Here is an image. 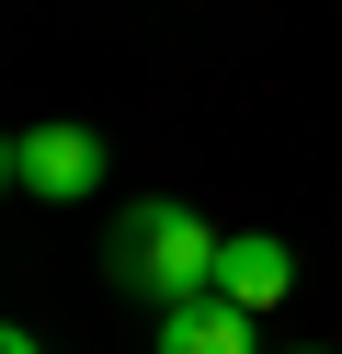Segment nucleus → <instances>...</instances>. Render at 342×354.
I'll return each instance as SVG.
<instances>
[{
	"label": "nucleus",
	"mask_w": 342,
	"mask_h": 354,
	"mask_svg": "<svg viewBox=\"0 0 342 354\" xmlns=\"http://www.w3.org/2000/svg\"><path fill=\"white\" fill-rule=\"evenodd\" d=\"M103 263H114V286H126V297L182 308V297H205V286H217V229H205L194 206H171V194H149V206L114 217Z\"/></svg>",
	"instance_id": "f257e3e1"
},
{
	"label": "nucleus",
	"mask_w": 342,
	"mask_h": 354,
	"mask_svg": "<svg viewBox=\"0 0 342 354\" xmlns=\"http://www.w3.org/2000/svg\"><path fill=\"white\" fill-rule=\"evenodd\" d=\"M0 183L35 194V206H80V194L103 183V138H91V126H12Z\"/></svg>",
	"instance_id": "f03ea898"
},
{
	"label": "nucleus",
	"mask_w": 342,
	"mask_h": 354,
	"mask_svg": "<svg viewBox=\"0 0 342 354\" xmlns=\"http://www.w3.org/2000/svg\"><path fill=\"white\" fill-rule=\"evenodd\" d=\"M285 286H296V252L274 229H240V240H217V297H240L251 320L263 308H285Z\"/></svg>",
	"instance_id": "7ed1b4c3"
},
{
	"label": "nucleus",
	"mask_w": 342,
	"mask_h": 354,
	"mask_svg": "<svg viewBox=\"0 0 342 354\" xmlns=\"http://www.w3.org/2000/svg\"><path fill=\"white\" fill-rule=\"evenodd\" d=\"M160 354H251V308L240 297H182V308H160Z\"/></svg>",
	"instance_id": "20e7f679"
},
{
	"label": "nucleus",
	"mask_w": 342,
	"mask_h": 354,
	"mask_svg": "<svg viewBox=\"0 0 342 354\" xmlns=\"http://www.w3.org/2000/svg\"><path fill=\"white\" fill-rule=\"evenodd\" d=\"M0 354H46V343H35V331H0Z\"/></svg>",
	"instance_id": "39448f33"
},
{
	"label": "nucleus",
	"mask_w": 342,
	"mask_h": 354,
	"mask_svg": "<svg viewBox=\"0 0 342 354\" xmlns=\"http://www.w3.org/2000/svg\"><path fill=\"white\" fill-rule=\"evenodd\" d=\"M296 354H319V343H296Z\"/></svg>",
	"instance_id": "423d86ee"
}]
</instances>
